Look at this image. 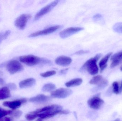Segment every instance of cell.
Instances as JSON below:
<instances>
[{"instance_id": "cell-21", "label": "cell", "mask_w": 122, "mask_h": 121, "mask_svg": "<svg viewBox=\"0 0 122 121\" xmlns=\"http://www.w3.org/2000/svg\"><path fill=\"white\" fill-rule=\"evenodd\" d=\"M56 88L55 85L52 83L46 84L42 88L43 91L45 92H48L54 90Z\"/></svg>"}, {"instance_id": "cell-35", "label": "cell", "mask_w": 122, "mask_h": 121, "mask_svg": "<svg viewBox=\"0 0 122 121\" xmlns=\"http://www.w3.org/2000/svg\"><path fill=\"white\" fill-rule=\"evenodd\" d=\"M42 119L41 118H39L38 119H37V120H36V121H43V120H42Z\"/></svg>"}, {"instance_id": "cell-1", "label": "cell", "mask_w": 122, "mask_h": 121, "mask_svg": "<svg viewBox=\"0 0 122 121\" xmlns=\"http://www.w3.org/2000/svg\"><path fill=\"white\" fill-rule=\"evenodd\" d=\"M61 106L58 104H53L46 107L36 110L39 114V117L42 119L51 118L58 114H67L69 112L67 110L62 111Z\"/></svg>"}, {"instance_id": "cell-9", "label": "cell", "mask_w": 122, "mask_h": 121, "mask_svg": "<svg viewBox=\"0 0 122 121\" xmlns=\"http://www.w3.org/2000/svg\"><path fill=\"white\" fill-rule=\"evenodd\" d=\"M60 26L57 25L56 26H51L48 28H46L44 30L41 31H37L36 32L33 33L29 36V37H34L40 36L44 35H48L51 34L54 32H55L56 30L60 28Z\"/></svg>"}, {"instance_id": "cell-34", "label": "cell", "mask_w": 122, "mask_h": 121, "mask_svg": "<svg viewBox=\"0 0 122 121\" xmlns=\"http://www.w3.org/2000/svg\"><path fill=\"white\" fill-rule=\"evenodd\" d=\"M120 93H122V81L121 83V86L120 87Z\"/></svg>"}, {"instance_id": "cell-12", "label": "cell", "mask_w": 122, "mask_h": 121, "mask_svg": "<svg viewBox=\"0 0 122 121\" xmlns=\"http://www.w3.org/2000/svg\"><path fill=\"white\" fill-rule=\"evenodd\" d=\"M72 61L71 58L69 57L61 56L56 58L55 62L58 65L62 67H66L71 64Z\"/></svg>"}, {"instance_id": "cell-11", "label": "cell", "mask_w": 122, "mask_h": 121, "mask_svg": "<svg viewBox=\"0 0 122 121\" xmlns=\"http://www.w3.org/2000/svg\"><path fill=\"white\" fill-rule=\"evenodd\" d=\"M27 101L26 99H22L13 101H6L3 103V105L11 109H16L19 108L22 104L25 103Z\"/></svg>"}, {"instance_id": "cell-30", "label": "cell", "mask_w": 122, "mask_h": 121, "mask_svg": "<svg viewBox=\"0 0 122 121\" xmlns=\"http://www.w3.org/2000/svg\"><path fill=\"white\" fill-rule=\"evenodd\" d=\"M89 52V51H85V50H80L79 51H77L75 53V54H76L77 55H80L83 54H86V53H88Z\"/></svg>"}, {"instance_id": "cell-25", "label": "cell", "mask_w": 122, "mask_h": 121, "mask_svg": "<svg viewBox=\"0 0 122 121\" xmlns=\"http://www.w3.org/2000/svg\"><path fill=\"white\" fill-rule=\"evenodd\" d=\"M12 111L10 110H6L0 108V119L8 115L11 114Z\"/></svg>"}, {"instance_id": "cell-6", "label": "cell", "mask_w": 122, "mask_h": 121, "mask_svg": "<svg viewBox=\"0 0 122 121\" xmlns=\"http://www.w3.org/2000/svg\"><path fill=\"white\" fill-rule=\"evenodd\" d=\"M31 17L30 14H23L20 15L15 20V26L20 30H23L25 28L29 19Z\"/></svg>"}, {"instance_id": "cell-7", "label": "cell", "mask_w": 122, "mask_h": 121, "mask_svg": "<svg viewBox=\"0 0 122 121\" xmlns=\"http://www.w3.org/2000/svg\"><path fill=\"white\" fill-rule=\"evenodd\" d=\"M72 91L69 89L61 88L53 91L51 94L52 97L58 99H64L70 96Z\"/></svg>"}, {"instance_id": "cell-4", "label": "cell", "mask_w": 122, "mask_h": 121, "mask_svg": "<svg viewBox=\"0 0 122 121\" xmlns=\"http://www.w3.org/2000/svg\"><path fill=\"white\" fill-rule=\"evenodd\" d=\"M19 60L28 66H32L42 63L43 59L33 55H28L21 56Z\"/></svg>"}, {"instance_id": "cell-32", "label": "cell", "mask_w": 122, "mask_h": 121, "mask_svg": "<svg viewBox=\"0 0 122 121\" xmlns=\"http://www.w3.org/2000/svg\"><path fill=\"white\" fill-rule=\"evenodd\" d=\"M4 83V81L1 78H0V86L2 85Z\"/></svg>"}, {"instance_id": "cell-27", "label": "cell", "mask_w": 122, "mask_h": 121, "mask_svg": "<svg viewBox=\"0 0 122 121\" xmlns=\"http://www.w3.org/2000/svg\"><path fill=\"white\" fill-rule=\"evenodd\" d=\"M108 84V82L107 80L105 79H103L100 83L97 85V86L99 89H102L106 87L107 86Z\"/></svg>"}, {"instance_id": "cell-28", "label": "cell", "mask_w": 122, "mask_h": 121, "mask_svg": "<svg viewBox=\"0 0 122 121\" xmlns=\"http://www.w3.org/2000/svg\"><path fill=\"white\" fill-rule=\"evenodd\" d=\"M22 111H20V110H17V111H15L14 112H12L11 114L16 118H19L22 115Z\"/></svg>"}, {"instance_id": "cell-23", "label": "cell", "mask_w": 122, "mask_h": 121, "mask_svg": "<svg viewBox=\"0 0 122 121\" xmlns=\"http://www.w3.org/2000/svg\"><path fill=\"white\" fill-rule=\"evenodd\" d=\"M113 30L116 32L122 33V23H116L113 27Z\"/></svg>"}, {"instance_id": "cell-19", "label": "cell", "mask_w": 122, "mask_h": 121, "mask_svg": "<svg viewBox=\"0 0 122 121\" xmlns=\"http://www.w3.org/2000/svg\"><path fill=\"white\" fill-rule=\"evenodd\" d=\"M103 78L102 76L100 75H97L94 76L90 81V84L98 85L100 83Z\"/></svg>"}, {"instance_id": "cell-5", "label": "cell", "mask_w": 122, "mask_h": 121, "mask_svg": "<svg viewBox=\"0 0 122 121\" xmlns=\"http://www.w3.org/2000/svg\"><path fill=\"white\" fill-rule=\"evenodd\" d=\"M58 3V1H54L53 2H51L49 4H48L44 7L36 14L34 17V20H37L44 15L51 11L55 6H56Z\"/></svg>"}, {"instance_id": "cell-31", "label": "cell", "mask_w": 122, "mask_h": 121, "mask_svg": "<svg viewBox=\"0 0 122 121\" xmlns=\"http://www.w3.org/2000/svg\"><path fill=\"white\" fill-rule=\"evenodd\" d=\"M102 18V16L101 14H97L94 16L93 19L95 20H98L101 19Z\"/></svg>"}, {"instance_id": "cell-33", "label": "cell", "mask_w": 122, "mask_h": 121, "mask_svg": "<svg viewBox=\"0 0 122 121\" xmlns=\"http://www.w3.org/2000/svg\"><path fill=\"white\" fill-rule=\"evenodd\" d=\"M2 121H10V119L9 118H6Z\"/></svg>"}, {"instance_id": "cell-26", "label": "cell", "mask_w": 122, "mask_h": 121, "mask_svg": "<svg viewBox=\"0 0 122 121\" xmlns=\"http://www.w3.org/2000/svg\"><path fill=\"white\" fill-rule=\"evenodd\" d=\"M56 74V72L54 70L48 71L44 73H41V76L43 77H47L53 76Z\"/></svg>"}, {"instance_id": "cell-10", "label": "cell", "mask_w": 122, "mask_h": 121, "mask_svg": "<svg viewBox=\"0 0 122 121\" xmlns=\"http://www.w3.org/2000/svg\"><path fill=\"white\" fill-rule=\"evenodd\" d=\"M104 101L98 97H94L90 99L87 102L89 107L94 109H99L104 104Z\"/></svg>"}, {"instance_id": "cell-15", "label": "cell", "mask_w": 122, "mask_h": 121, "mask_svg": "<svg viewBox=\"0 0 122 121\" xmlns=\"http://www.w3.org/2000/svg\"><path fill=\"white\" fill-rule=\"evenodd\" d=\"M36 80L34 78H29L21 81L19 83V86L21 89L31 87L36 84Z\"/></svg>"}, {"instance_id": "cell-29", "label": "cell", "mask_w": 122, "mask_h": 121, "mask_svg": "<svg viewBox=\"0 0 122 121\" xmlns=\"http://www.w3.org/2000/svg\"><path fill=\"white\" fill-rule=\"evenodd\" d=\"M8 87L9 88H10V89L12 90H14L16 89V85L14 83H9L8 85Z\"/></svg>"}, {"instance_id": "cell-18", "label": "cell", "mask_w": 122, "mask_h": 121, "mask_svg": "<svg viewBox=\"0 0 122 121\" xmlns=\"http://www.w3.org/2000/svg\"><path fill=\"white\" fill-rule=\"evenodd\" d=\"M82 82V79L80 78H76L73 79L66 82L65 85L67 87H71L76 86H79Z\"/></svg>"}, {"instance_id": "cell-2", "label": "cell", "mask_w": 122, "mask_h": 121, "mask_svg": "<svg viewBox=\"0 0 122 121\" xmlns=\"http://www.w3.org/2000/svg\"><path fill=\"white\" fill-rule=\"evenodd\" d=\"M101 56V54H97L94 57L90 58L85 63L82 67L90 74L93 75L97 74L99 72L97 62Z\"/></svg>"}, {"instance_id": "cell-8", "label": "cell", "mask_w": 122, "mask_h": 121, "mask_svg": "<svg viewBox=\"0 0 122 121\" xmlns=\"http://www.w3.org/2000/svg\"><path fill=\"white\" fill-rule=\"evenodd\" d=\"M84 28L80 27H70L62 30L59 33L60 37L62 38H66L81 31Z\"/></svg>"}, {"instance_id": "cell-16", "label": "cell", "mask_w": 122, "mask_h": 121, "mask_svg": "<svg viewBox=\"0 0 122 121\" xmlns=\"http://www.w3.org/2000/svg\"><path fill=\"white\" fill-rule=\"evenodd\" d=\"M112 54V52L108 53L100 60L99 64L101 72L103 71L107 67V61H108L109 58H110Z\"/></svg>"}, {"instance_id": "cell-22", "label": "cell", "mask_w": 122, "mask_h": 121, "mask_svg": "<svg viewBox=\"0 0 122 121\" xmlns=\"http://www.w3.org/2000/svg\"><path fill=\"white\" fill-rule=\"evenodd\" d=\"M11 31L7 30L4 32L0 33V44L3 40H5L10 34Z\"/></svg>"}, {"instance_id": "cell-37", "label": "cell", "mask_w": 122, "mask_h": 121, "mask_svg": "<svg viewBox=\"0 0 122 121\" xmlns=\"http://www.w3.org/2000/svg\"><path fill=\"white\" fill-rule=\"evenodd\" d=\"M120 70H121L122 72V67H120Z\"/></svg>"}, {"instance_id": "cell-13", "label": "cell", "mask_w": 122, "mask_h": 121, "mask_svg": "<svg viewBox=\"0 0 122 121\" xmlns=\"http://www.w3.org/2000/svg\"><path fill=\"white\" fill-rule=\"evenodd\" d=\"M112 61L110 67L114 68L122 63V51L115 53L111 57Z\"/></svg>"}, {"instance_id": "cell-36", "label": "cell", "mask_w": 122, "mask_h": 121, "mask_svg": "<svg viewBox=\"0 0 122 121\" xmlns=\"http://www.w3.org/2000/svg\"><path fill=\"white\" fill-rule=\"evenodd\" d=\"M122 121L120 120V119H119V118H117V119H115V120H114V121Z\"/></svg>"}, {"instance_id": "cell-17", "label": "cell", "mask_w": 122, "mask_h": 121, "mask_svg": "<svg viewBox=\"0 0 122 121\" xmlns=\"http://www.w3.org/2000/svg\"><path fill=\"white\" fill-rule=\"evenodd\" d=\"M10 96V92L8 87H4L0 89V100L9 98Z\"/></svg>"}, {"instance_id": "cell-14", "label": "cell", "mask_w": 122, "mask_h": 121, "mask_svg": "<svg viewBox=\"0 0 122 121\" xmlns=\"http://www.w3.org/2000/svg\"><path fill=\"white\" fill-rule=\"evenodd\" d=\"M49 99L50 98L48 96H46L44 94H41L30 98L29 99V101L33 103H43L47 102L49 101Z\"/></svg>"}, {"instance_id": "cell-20", "label": "cell", "mask_w": 122, "mask_h": 121, "mask_svg": "<svg viewBox=\"0 0 122 121\" xmlns=\"http://www.w3.org/2000/svg\"><path fill=\"white\" fill-rule=\"evenodd\" d=\"M39 114L36 110L34 111L30 112L29 113L27 114L26 115L25 117L28 121H32L34 120L37 117H39Z\"/></svg>"}, {"instance_id": "cell-3", "label": "cell", "mask_w": 122, "mask_h": 121, "mask_svg": "<svg viewBox=\"0 0 122 121\" xmlns=\"http://www.w3.org/2000/svg\"><path fill=\"white\" fill-rule=\"evenodd\" d=\"M5 67L9 72L11 75L21 72L24 69L23 65L18 61L14 60L5 63Z\"/></svg>"}, {"instance_id": "cell-24", "label": "cell", "mask_w": 122, "mask_h": 121, "mask_svg": "<svg viewBox=\"0 0 122 121\" xmlns=\"http://www.w3.org/2000/svg\"><path fill=\"white\" fill-rule=\"evenodd\" d=\"M112 90L113 92L117 94H119L120 92V87L119 84L117 82L115 81L113 82L112 85Z\"/></svg>"}]
</instances>
